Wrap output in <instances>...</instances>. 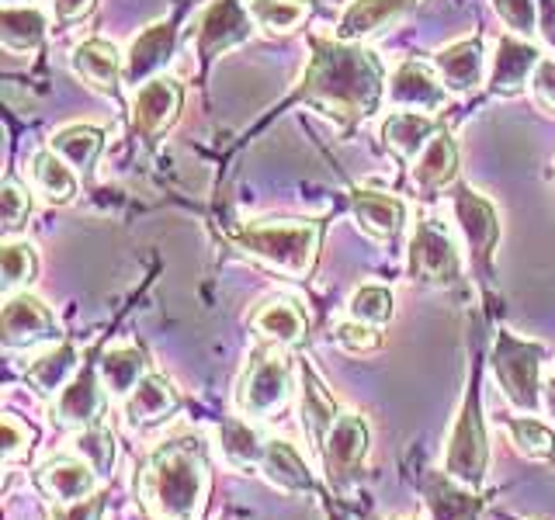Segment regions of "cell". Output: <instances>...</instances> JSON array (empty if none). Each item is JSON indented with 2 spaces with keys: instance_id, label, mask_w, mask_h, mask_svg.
<instances>
[{
  "instance_id": "cell-1",
  "label": "cell",
  "mask_w": 555,
  "mask_h": 520,
  "mask_svg": "<svg viewBox=\"0 0 555 520\" xmlns=\"http://www.w3.org/2000/svg\"><path fill=\"white\" fill-rule=\"evenodd\" d=\"M208 496L212 461L198 430H178L146 451L135 472V499L150 520H205Z\"/></svg>"
},
{
  "instance_id": "cell-2",
  "label": "cell",
  "mask_w": 555,
  "mask_h": 520,
  "mask_svg": "<svg viewBox=\"0 0 555 520\" xmlns=\"http://www.w3.org/2000/svg\"><path fill=\"white\" fill-rule=\"evenodd\" d=\"M312 56L309 66L295 87V101H306L337 121H364L378 112L382 104V66L361 42L340 39H309Z\"/></svg>"
},
{
  "instance_id": "cell-3",
  "label": "cell",
  "mask_w": 555,
  "mask_h": 520,
  "mask_svg": "<svg viewBox=\"0 0 555 520\" xmlns=\"http://www.w3.org/2000/svg\"><path fill=\"white\" fill-rule=\"evenodd\" d=\"M230 243L243 253L264 264L268 271H278L295 282L317 271L320 243H323V222H250L230 233Z\"/></svg>"
},
{
  "instance_id": "cell-4",
  "label": "cell",
  "mask_w": 555,
  "mask_h": 520,
  "mask_svg": "<svg viewBox=\"0 0 555 520\" xmlns=\"http://www.w3.org/2000/svg\"><path fill=\"white\" fill-rule=\"evenodd\" d=\"M295 375H299V364L288 354V347L278 343L254 347L233 392L236 413L250 424L274 420L278 413H285L292 406L295 392H299Z\"/></svg>"
},
{
  "instance_id": "cell-5",
  "label": "cell",
  "mask_w": 555,
  "mask_h": 520,
  "mask_svg": "<svg viewBox=\"0 0 555 520\" xmlns=\"http://www.w3.org/2000/svg\"><path fill=\"white\" fill-rule=\"evenodd\" d=\"M444 472L451 479H459L465 485H479L486 482L490 472V441H486V424H482V368L479 358L468 364V378H465V395L459 403L455 424L444 441Z\"/></svg>"
},
{
  "instance_id": "cell-6",
  "label": "cell",
  "mask_w": 555,
  "mask_h": 520,
  "mask_svg": "<svg viewBox=\"0 0 555 520\" xmlns=\"http://www.w3.org/2000/svg\"><path fill=\"white\" fill-rule=\"evenodd\" d=\"M493 375L503 399L525 416H542L545 413V347L534 340H520L511 329H500L493 340Z\"/></svg>"
},
{
  "instance_id": "cell-7",
  "label": "cell",
  "mask_w": 555,
  "mask_h": 520,
  "mask_svg": "<svg viewBox=\"0 0 555 520\" xmlns=\"http://www.w3.org/2000/svg\"><path fill=\"white\" fill-rule=\"evenodd\" d=\"M406 271L416 285H430V288L462 285V277H465L462 257L444 225H438L434 219L416 222V230L410 236V250H406Z\"/></svg>"
},
{
  "instance_id": "cell-8",
  "label": "cell",
  "mask_w": 555,
  "mask_h": 520,
  "mask_svg": "<svg viewBox=\"0 0 555 520\" xmlns=\"http://www.w3.org/2000/svg\"><path fill=\"white\" fill-rule=\"evenodd\" d=\"M451 208H455L459 230L468 243V260H473V271L479 274L482 285L493 282V253L500 243V219L496 208L486 202L479 191L455 184L451 191Z\"/></svg>"
},
{
  "instance_id": "cell-9",
  "label": "cell",
  "mask_w": 555,
  "mask_h": 520,
  "mask_svg": "<svg viewBox=\"0 0 555 520\" xmlns=\"http://www.w3.org/2000/svg\"><path fill=\"white\" fill-rule=\"evenodd\" d=\"M369 451H372V430L369 420L354 410H344L337 416L334 430L320 451L323 458V472L330 485H351L354 479L364 476V465H369Z\"/></svg>"
},
{
  "instance_id": "cell-10",
  "label": "cell",
  "mask_w": 555,
  "mask_h": 520,
  "mask_svg": "<svg viewBox=\"0 0 555 520\" xmlns=\"http://www.w3.org/2000/svg\"><path fill=\"white\" fill-rule=\"evenodd\" d=\"M0 340H4L8 351H31V347L42 343H60V323L52 316V309L25 288L17 295H8L4 312H0Z\"/></svg>"
},
{
  "instance_id": "cell-11",
  "label": "cell",
  "mask_w": 555,
  "mask_h": 520,
  "mask_svg": "<svg viewBox=\"0 0 555 520\" xmlns=\"http://www.w3.org/2000/svg\"><path fill=\"white\" fill-rule=\"evenodd\" d=\"M254 28L257 25L247 11V0H212L198 22V39H195L198 60L212 63L222 52L247 42Z\"/></svg>"
},
{
  "instance_id": "cell-12",
  "label": "cell",
  "mask_w": 555,
  "mask_h": 520,
  "mask_svg": "<svg viewBox=\"0 0 555 520\" xmlns=\"http://www.w3.org/2000/svg\"><path fill=\"white\" fill-rule=\"evenodd\" d=\"M413 485L424 496L430 520H479L486 510V496H479L473 485L451 479L444 468L441 472L438 468H421L413 476Z\"/></svg>"
},
{
  "instance_id": "cell-13",
  "label": "cell",
  "mask_w": 555,
  "mask_h": 520,
  "mask_svg": "<svg viewBox=\"0 0 555 520\" xmlns=\"http://www.w3.org/2000/svg\"><path fill=\"white\" fill-rule=\"evenodd\" d=\"M104 410H108V389H104L98 364H83L74 381L52 399V420L66 430H87L94 424H104Z\"/></svg>"
},
{
  "instance_id": "cell-14",
  "label": "cell",
  "mask_w": 555,
  "mask_h": 520,
  "mask_svg": "<svg viewBox=\"0 0 555 520\" xmlns=\"http://www.w3.org/2000/svg\"><path fill=\"white\" fill-rule=\"evenodd\" d=\"M31 482L49 503H77V499H87L101 490V476L94 472V465L80 458L77 451L46 458L39 468H35Z\"/></svg>"
},
{
  "instance_id": "cell-15",
  "label": "cell",
  "mask_w": 555,
  "mask_h": 520,
  "mask_svg": "<svg viewBox=\"0 0 555 520\" xmlns=\"http://www.w3.org/2000/svg\"><path fill=\"white\" fill-rule=\"evenodd\" d=\"M184 104V87L170 77H153L150 83H143L132 98V129L139 139H160L173 121L181 115Z\"/></svg>"
},
{
  "instance_id": "cell-16",
  "label": "cell",
  "mask_w": 555,
  "mask_h": 520,
  "mask_svg": "<svg viewBox=\"0 0 555 520\" xmlns=\"http://www.w3.org/2000/svg\"><path fill=\"white\" fill-rule=\"evenodd\" d=\"M173 49H178V25L153 22L132 39L126 52V69H121V83L139 91L153 77H160V69L173 60Z\"/></svg>"
},
{
  "instance_id": "cell-17",
  "label": "cell",
  "mask_w": 555,
  "mask_h": 520,
  "mask_svg": "<svg viewBox=\"0 0 555 520\" xmlns=\"http://www.w3.org/2000/svg\"><path fill=\"white\" fill-rule=\"evenodd\" d=\"M178 410H181V392L160 372H146L143 378H139V386L121 399V416H126V424L132 430L160 427Z\"/></svg>"
},
{
  "instance_id": "cell-18",
  "label": "cell",
  "mask_w": 555,
  "mask_h": 520,
  "mask_svg": "<svg viewBox=\"0 0 555 520\" xmlns=\"http://www.w3.org/2000/svg\"><path fill=\"white\" fill-rule=\"evenodd\" d=\"M389 104L399 112H421V115H438L448 104V87L441 77L430 74L424 63H399L389 80Z\"/></svg>"
},
{
  "instance_id": "cell-19",
  "label": "cell",
  "mask_w": 555,
  "mask_h": 520,
  "mask_svg": "<svg viewBox=\"0 0 555 520\" xmlns=\"http://www.w3.org/2000/svg\"><path fill=\"white\" fill-rule=\"evenodd\" d=\"M538 63H542V52H538L531 42H525L520 35H503L493 49L490 80L486 83H490V91L496 98H514L528 87Z\"/></svg>"
},
{
  "instance_id": "cell-20",
  "label": "cell",
  "mask_w": 555,
  "mask_h": 520,
  "mask_svg": "<svg viewBox=\"0 0 555 520\" xmlns=\"http://www.w3.org/2000/svg\"><path fill=\"white\" fill-rule=\"evenodd\" d=\"M344 410L337 406V399L330 395V389L323 386V378L312 372L309 361H299V424L306 430V438L312 444V451H323L330 430H334L337 416Z\"/></svg>"
},
{
  "instance_id": "cell-21",
  "label": "cell",
  "mask_w": 555,
  "mask_h": 520,
  "mask_svg": "<svg viewBox=\"0 0 555 520\" xmlns=\"http://www.w3.org/2000/svg\"><path fill=\"white\" fill-rule=\"evenodd\" d=\"M69 69L98 94L115 98L121 87V69H126V56L104 39H87L74 52H69Z\"/></svg>"
},
{
  "instance_id": "cell-22",
  "label": "cell",
  "mask_w": 555,
  "mask_h": 520,
  "mask_svg": "<svg viewBox=\"0 0 555 520\" xmlns=\"http://www.w3.org/2000/svg\"><path fill=\"white\" fill-rule=\"evenodd\" d=\"M434 69H438V77L444 80L448 91H455V94L479 91V83L486 77L482 39H479V35H468V39H459V42L438 49V56H434Z\"/></svg>"
},
{
  "instance_id": "cell-23",
  "label": "cell",
  "mask_w": 555,
  "mask_h": 520,
  "mask_svg": "<svg viewBox=\"0 0 555 520\" xmlns=\"http://www.w3.org/2000/svg\"><path fill=\"white\" fill-rule=\"evenodd\" d=\"M257 472L264 476L274 485V490H282L288 496H309V493H317V479H312L306 458L285 438H268L264 458H260Z\"/></svg>"
},
{
  "instance_id": "cell-24",
  "label": "cell",
  "mask_w": 555,
  "mask_h": 520,
  "mask_svg": "<svg viewBox=\"0 0 555 520\" xmlns=\"http://www.w3.org/2000/svg\"><path fill=\"white\" fill-rule=\"evenodd\" d=\"M351 216L361 225V233H369L378 243H389L399 236V230H403L406 208L396 195H386V191L358 187L351 195Z\"/></svg>"
},
{
  "instance_id": "cell-25",
  "label": "cell",
  "mask_w": 555,
  "mask_h": 520,
  "mask_svg": "<svg viewBox=\"0 0 555 520\" xmlns=\"http://www.w3.org/2000/svg\"><path fill=\"white\" fill-rule=\"evenodd\" d=\"M459 181V146L444 129L427 143V150L413 160V184L421 195H438Z\"/></svg>"
},
{
  "instance_id": "cell-26",
  "label": "cell",
  "mask_w": 555,
  "mask_h": 520,
  "mask_svg": "<svg viewBox=\"0 0 555 520\" xmlns=\"http://www.w3.org/2000/svg\"><path fill=\"white\" fill-rule=\"evenodd\" d=\"M416 0H351L347 11L337 22V39L340 42H361L369 35L382 31L386 25L399 22Z\"/></svg>"
},
{
  "instance_id": "cell-27",
  "label": "cell",
  "mask_w": 555,
  "mask_h": 520,
  "mask_svg": "<svg viewBox=\"0 0 555 520\" xmlns=\"http://www.w3.org/2000/svg\"><path fill=\"white\" fill-rule=\"evenodd\" d=\"M438 132H441L438 115L392 112L386 121H382V143H386L399 156V160H406V164H413Z\"/></svg>"
},
{
  "instance_id": "cell-28",
  "label": "cell",
  "mask_w": 555,
  "mask_h": 520,
  "mask_svg": "<svg viewBox=\"0 0 555 520\" xmlns=\"http://www.w3.org/2000/svg\"><path fill=\"white\" fill-rule=\"evenodd\" d=\"M77 372H80V351H77V343L60 340V343H52L39 361L28 364L25 381L42 399H56L69 386V381H74Z\"/></svg>"
},
{
  "instance_id": "cell-29",
  "label": "cell",
  "mask_w": 555,
  "mask_h": 520,
  "mask_svg": "<svg viewBox=\"0 0 555 520\" xmlns=\"http://www.w3.org/2000/svg\"><path fill=\"white\" fill-rule=\"evenodd\" d=\"M250 326L260 334L264 343H278V347H299L306 340V316L302 309L295 302H285V299H274V302H264L254 316H250Z\"/></svg>"
},
{
  "instance_id": "cell-30",
  "label": "cell",
  "mask_w": 555,
  "mask_h": 520,
  "mask_svg": "<svg viewBox=\"0 0 555 520\" xmlns=\"http://www.w3.org/2000/svg\"><path fill=\"white\" fill-rule=\"evenodd\" d=\"M31 181L49 205H74L80 195L77 170L52 150H39L31 156Z\"/></svg>"
},
{
  "instance_id": "cell-31",
  "label": "cell",
  "mask_w": 555,
  "mask_h": 520,
  "mask_svg": "<svg viewBox=\"0 0 555 520\" xmlns=\"http://www.w3.org/2000/svg\"><path fill=\"white\" fill-rule=\"evenodd\" d=\"M264 444L268 438H260L257 427L243 416H225L219 420V447L222 458L230 461L240 472H257L260 458H264Z\"/></svg>"
},
{
  "instance_id": "cell-32",
  "label": "cell",
  "mask_w": 555,
  "mask_h": 520,
  "mask_svg": "<svg viewBox=\"0 0 555 520\" xmlns=\"http://www.w3.org/2000/svg\"><path fill=\"white\" fill-rule=\"evenodd\" d=\"M0 42L11 52H31L46 42V14L35 4L0 8Z\"/></svg>"
},
{
  "instance_id": "cell-33",
  "label": "cell",
  "mask_w": 555,
  "mask_h": 520,
  "mask_svg": "<svg viewBox=\"0 0 555 520\" xmlns=\"http://www.w3.org/2000/svg\"><path fill=\"white\" fill-rule=\"evenodd\" d=\"M98 372H101V381H104V389H108V395L126 399L139 386V378L150 372V364L139 347H112V351L101 354Z\"/></svg>"
},
{
  "instance_id": "cell-34",
  "label": "cell",
  "mask_w": 555,
  "mask_h": 520,
  "mask_svg": "<svg viewBox=\"0 0 555 520\" xmlns=\"http://www.w3.org/2000/svg\"><path fill=\"white\" fill-rule=\"evenodd\" d=\"M101 146H104V132L98 126H66L49 139V150L60 153L77 173H91V167L101 156Z\"/></svg>"
},
{
  "instance_id": "cell-35",
  "label": "cell",
  "mask_w": 555,
  "mask_h": 520,
  "mask_svg": "<svg viewBox=\"0 0 555 520\" xmlns=\"http://www.w3.org/2000/svg\"><path fill=\"white\" fill-rule=\"evenodd\" d=\"M500 427L507 430L511 444L520 451L525 458H534V461H555V430L538 420V416H503Z\"/></svg>"
},
{
  "instance_id": "cell-36",
  "label": "cell",
  "mask_w": 555,
  "mask_h": 520,
  "mask_svg": "<svg viewBox=\"0 0 555 520\" xmlns=\"http://www.w3.org/2000/svg\"><path fill=\"white\" fill-rule=\"evenodd\" d=\"M254 25L268 35H292L312 14V0H247Z\"/></svg>"
},
{
  "instance_id": "cell-37",
  "label": "cell",
  "mask_w": 555,
  "mask_h": 520,
  "mask_svg": "<svg viewBox=\"0 0 555 520\" xmlns=\"http://www.w3.org/2000/svg\"><path fill=\"white\" fill-rule=\"evenodd\" d=\"M74 451L80 458H87L94 465V472L101 479H108L115 472V461H118V444H115V433L104 427V424H94L87 430H74Z\"/></svg>"
},
{
  "instance_id": "cell-38",
  "label": "cell",
  "mask_w": 555,
  "mask_h": 520,
  "mask_svg": "<svg viewBox=\"0 0 555 520\" xmlns=\"http://www.w3.org/2000/svg\"><path fill=\"white\" fill-rule=\"evenodd\" d=\"M39 274V253L31 243H4L0 253V288L4 295H17V288H28Z\"/></svg>"
},
{
  "instance_id": "cell-39",
  "label": "cell",
  "mask_w": 555,
  "mask_h": 520,
  "mask_svg": "<svg viewBox=\"0 0 555 520\" xmlns=\"http://www.w3.org/2000/svg\"><path fill=\"white\" fill-rule=\"evenodd\" d=\"M347 316L358 320V323H369L386 329L396 316V306H392V291L382 288V285H361L351 299H347Z\"/></svg>"
},
{
  "instance_id": "cell-40",
  "label": "cell",
  "mask_w": 555,
  "mask_h": 520,
  "mask_svg": "<svg viewBox=\"0 0 555 520\" xmlns=\"http://www.w3.org/2000/svg\"><path fill=\"white\" fill-rule=\"evenodd\" d=\"M0 427H4V444H0V458H4L8 468H14L17 461H25L35 441H39V430H35L28 420H22L17 413H4L0 416Z\"/></svg>"
},
{
  "instance_id": "cell-41",
  "label": "cell",
  "mask_w": 555,
  "mask_h": 520,
  "mask_svg": "<svg viewBox=\"0 0 555 520\" xmlns=\"http://www.w3.org/2000/svg\"><path fill=\"white\" fill-rule=\"evenodd\" d=\"M0 208H4V236H14L25 230L31 216V195L14 178H8L0 187Z\"/></svg>"
},
{
  "instance_id": "cell-42",
  "label": "cell",
  "mask_w": 555,
  "mask_h": 520,
  "mask_svg": "<svg viewBox=\"0 0 555 520\" xmlns=\"http://www.w3.org/2000/svg\"><path fill=\"white\" fill-rule=\"evenodd\" d=\"M337 347L344 354H372L382 347V334H378V326H369V323H358V320H347L337 326V334H334Z\"/></svg>"
},
{
  "instance_id": "cell-43",
  "label": "cell",
  "mask_w": 555,
  "mask_h": 520,
  "mask_svg": "<svg viewBox=\"0 0 555 520\" xmlns=\"http://www.w3.org/2000/svg\"><path fill=\"white\" fill-rule=\"evenodd\" d=\"M493 11L520 39H531L538 31V0H493Z\"/></svg>"
},
{
  "instance_id": "cell-44",
  "label": "cell",
  "mask_w": 555,
  "mask_h": 520,
  "mask_svg": "<svg viewBox=\"0 0 555 520\" xmlns=\"http://www.w3.org/2000/svg\"><path fill=\"white\" fill-rule=\"evenodd\" d=\"M104 490H98L94 496L77 499V503H52L49 520H101L104 517Z\"/></svg>"
},
{
  "instance_id": "cell-45",
  "label": "cell",
  "mask_w": 555,
  "mask_h": 520,
  "mask_svg": "<svg viewBox=\"0 0 555 520\" xmlns=\"http://www.w3.org/2000/svg\"><path fill=\"white\" fill-rule=\"evenodd\" d=\"M531 91H534V101L555 115V60L538 63L534 77H531Z\"/></svg>"
},
{
  "instance_id": "cell-46",
  "label": "cell",
  "mask_w": 555,
  "mask_h": 520,
  "mask_svg": "<svg viewBox=\"0 0 555 520\" xmlns=\"http://www.w3.org/2000/svg\"><path fill=\"white\" fill-rule=\"evenodd\" d=\"M52 8H56V22L74 25L98 8V0H52Z\"/></svg>"
},
{
  "instance_id": "cell-47",
  "label": "cell",
  "mask_w": 555,
  "mask_h": 520,
  "mask_svg": "<svg viewBox=\"0 0 555 520\" xmlns=\"http://www.w3.org/2000/svg\"><path fill=\"white\" fill-rule=\"evenodd\" d=\"M538 31L555 49V0H538Z\"/></svg>"
},
{
  "instance_id": "cell-48",
  "label": "cell",
  "mask_w": 555,
  "mask_h": 520,
  "mask_svg": "<svg viewBox=\"0 0 555 520\" xmlns=\"http://www.w3.org/2000/svg\"><path fill=\"white\" fill-rule=\"evenodd\" d=\"M545 416L555 424V375L545 378Z\"/></svg>"
},
{
  "instance_id": "cell-49",
  "label": "cell",
  "mask_w": 555,
  "mask_h": 520,
  "mask_svg": "<svg viewBox=\"0 0 555 520\" xmlns=\"http://www.w3.org/2000/svg\"><path fill=\"white\" fill-rule=\"evenodd\" d=\"M4 4H28V0H4Z\"/></svg>"
},
{
  "instance_id": "cell-50",
  "label": "cell",
  "mask_w": 555,
  "mask_h": 520,
  "mask_svg": "<svg viewBox=\"0 0 555 520\" xmlns=\"http://www.w3.org/2000/svg\"><path fill=\"white\" fill-rule=\"evenodd\" d=\"M503 520H520V517H503Z\"/></svg>"
}]
</instances>
